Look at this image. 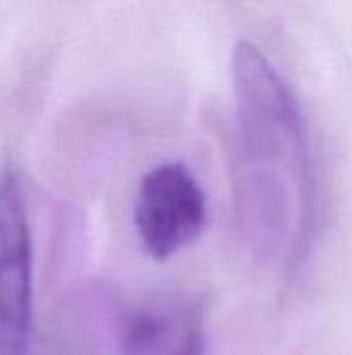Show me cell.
Instances as JSON below:
<instances>
[{
    "mask_svg": "<svg viewBox=\"0 0 352 355\" xmlns=\"http://www.w3.org/2000/svg\"><path fill=\"white\" fill-rule=\"evenodd\" d=\"M232 85L243 152L247 156V206L251 235L274 252L293 237L299 241L311 214V181L303 116L284 79L266 54L241 40L232 50Z\"/></svg>",
    "mask_w": 352,
    "mask_h": 355,
    "instance_id": "obj_1",
    "label": "cell"
},
{
    "mask_svg": "<svg viewBox=\"0 0 352 355\" xmlns=\"http://www.w3.org/2000/svg\"><path fill=\"white\" fill-rule=\"evenodd\" d=\"M33 250L23 185L12 162L0 164V355H29Z\"/></svg>",
    "mask_w": 352,
    "mask_h": 355,
    "instance_id": "obj_2",
    "label": "cell"
},
{
    "mask_svg": "<svg viewBox=\"0 0 352 355\" xmlns=\"http://www.w3.org/2000/svg\"><path fill=\"white\" fill-rule=\"evenodd\" d=\"M207 225V200L195 175L183 162L151 168L137 193L135 227L143 250L168 260L195 243Z\"/></svg>",
    "mask_w": 352,
    "mask_h": 355,
    "instance_id": "obj_3",
    "label": "cell"
},
{
    "mask_svg": "<svg viewBox=\"0 0 352 355\" xmlns=\"http://www.w3.org/2000/svg\"><path fill=\"white\" fill-rule=\"evenodd\" d=\"M205 310L189 295L154 302L133 312L122 331V355H203Z\"/></svg>",
    "mask_w": 352,
    "mask_h": 355,
    "instance_id": "obj_4",
    "label": "cell"
}]
</instances>
